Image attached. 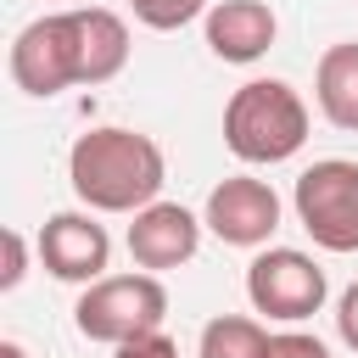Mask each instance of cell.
Returning <instances> with one entry per match:
<instances>
[{
	"instance_id": "6da1fadb",
	"label": "cell",
	"mask_w": 358,
	"mask_h": 358,
	"mask_svg": "<svg viewBox=\"0 0 358 358\" xmlns=\"http://www.w3.org/2000/svg\"><path fill=\"white\" fill-rule=\"evenodd\" d=\"M168 157L151 134L140 129H84L67 151V185L90 213H140L162 196Z\"/></svg>"
},
{
	"instance_id": "7a4b0ae2",
	"label": "cell",
	"mask_w": 358,
	"mask_h": 358,
	"mask_svg": "<svg viewBox=\"0 0 358 358\" xmlns=\"http://www.w3.org/2000/svg\"><path fill=\"white\" fill-rule=\"evenodd\" d=\"M224 145L252 168L291 162L308 145V101L285 78H246L224 101Z\"/></svg>"
},
{
	"instance_id": "3957f363",
	"label": "cell",
	"mask_w": 358,
	"mask_h": 358,
	"mask_svg": "<svg viewBox=\"0 0 358 358\" xmlns=\"http://www.w3.org/2000/svg\"><path fill=\"white\" fill-rule=\"evenodd\" d=\"M162 319H168V291H162V274H151V268H140V274H101L73 302L78 336L101 341V347H123L129 336L162 330Z\"/></svg>"
},
{
	"instance_id": "277c9868",
	"label": "cell",
	"mask_w": 358,
	"mask_h": 358,
	"mask_svg": "<svg viewBox=\"0 0 358 358\" xmlns=\"http://www.w3.org/2000/svg\"><path fill=\"white\" fill-rule=\"evenodd\" d=\"M291 207H296V224L313 235V246L358 252V162L319 157L313 168L296 173Z\"/></svg>"
},
{
	"instance_id": "5b68a950",
	"label": "cell",
	"mask_w": 358,
	"mask_h": 358,
	"mask_svg": "<svg viewBox=\"0 0 358 358\" xmlns=\"http://www.w3.org/2000/svg\"><path fill=\"white\" fill-rule=\"evenodd\" d=\"M324 296H330L324 268L308 252H296V246H263L246 263V302L263 319L302 324V319H313L324 308Z\"/></svg>"
},
{
	"instance_id": "8992f818",
	"label": "cell",
	"mask_w": 358,
	"mask_h": 358,
	"mask_svg": "<svg viewBox=\"0 0 358 358\" xmlns=\"http://www.w3.org/2000/svg\"><path fill=\"white\" fill-rule=\"evenodd\" d=\"M11 84L34 101H50L62 90L78 84V28H73V11H45L34 17L17 39H11Z\"/></svg>"
},
{
	"instance_id": "52a82bcc",
	"label": "cell",
	"mask_w": 358,
	"mask_h": 358,
	"mask_svg": "<svg viewBox=\"0 0 358 358\" xmlns=\"http://www.w3.org/2000/svg\"><path fill=\"white\" fill-rule=\"evenodd\" d=\"M34 246H39L45 274H56L67 285H95L112 263V235H106V224H95L90 207L84 213H50L39 224Z\"/></svg>"
},
{
	"instance_id": "ba28073f",
	"label": "cell",
	"mask_w": 358,
	"mask_h": 358,
	"mask_svg": "<svg viewBox=\"0 0 358 358\" xmlns=\"http://www.w3.org/2000/svg\"><path fill=\"white\" fill-rule=\"evenodd\" d=\"M201 218L224 246H268V235L280 229V196L252 173H229L213 185Z\"/></svg>"
},
{
	"instance_id": "9c48e42d",
	"label": "cell",
	"mask_w": 358,
	"mask_h": 358,
	"mask_svg": "<svg viewBox=\"0 0 358 358\" xmlns=\"http://www.w3.org/2000/svg\"><path fill=\"white\" fill-rule=\"evenodd\" d=\"M201 229H207V218H196L190 207H179V201H151V207L134 213V224H129L123 241H129L134 268L168 274V268H185V263L201 252Z\"/></svg>"
},
{
	"instance_id": "30bf717a",
	"label": "cell",
	"mask_w": 358,
	"mask_h": 358,
	"mask_svg": "<svg viewBox=\"0 0 358 358\" xmlns=\"http://www.w3.org/2000/svg\"><path fill=\"white\" fill-rule=\"evenodd\" d=\"M280 39V17L263 6V0H218L207 6V50L218 62H263Z\"/></svg>"
},
{
	"instance_id": "8fae6325",
	"label": "cell",
	"mask_w": 358,
	"mask_h": 358,
	"mask_svg": "<svg viewBox=\"0 0 358 358\" xmlns=\"http://www.w3.org/2000/svg\"><path fill=\"white\" fill-rule=\"evenodd\" d=\"M78 28V84H106L129 67V22L106 6H73Z\"/></svg>"
},
{
	"instance_id": "7c38bea8",
	"label": "cell",
	"mask_w": 358,
	"mask_h": 358,
	"mask_svg": "<svg viewBox=\"0 0 358 358\" xmlns=\"http://www.w3.org/2000/svg\"><path fill=\"white\" fill-rule=\"evenodd\" d=\"M313 101L324 112V123L358 134V39H341L319 56L313 67Z\"/></svg>"
},
{
	"instance_id": "4fadbf2b",
	"label": "cell",
	"mask_w": 358,
	"mask_h": 358,
	"mask_svg": "<svg viewBox=\"0 0 358 358\" xmlns=\"http://www.w3.org/2000/svg\"><path fill=\"white\" fill-rule=\"evenodd\" d=\"M268 324L252 319V313H218L201 324V341H196V358H268Z\"/></svg>"
},
{
	"instance_id": "5bb4252c",
	"label": "cell",
	"mask_w": 358,
	"mask_h": 358,
	"mask_svg": "<svg viewBox=\"0 0 358 358\" xmlns=\"http://www.w3.org/2000/svg\"><path fill=\"white\" fill-rule=\"evenodd\" d=\"M129 6H134V22H145L157 34H173L207 11V0H129Z\"/></svg>"
},
{
	"instance_id": "9a60e30c",
	"label": "cell",
	"mask_w": 358,
	"mask_h": 358,
	"mask_svg": "<svg viewBox=\"0 0 358 358\" xmlns=\"http://www.w3.org/2000/svg\"><path fill=\"white\" fill-rule=\"evenodd\" d=\"M28 274V235L22 229H6V268H0V291H17Z\"/></svg>"
},
{
	"instance_id": "2e32d148",
	"label": "cell",
	"mask_w": 358,
	"mask_h": 358,
	"mask_svg": "<svg viewBox=\"0 0 358 358\" xmlns=\"http://www.w3.org/2000/svg\"><path fill=\"white\" fill-rule=\"evenodd\" d=\"M112 358H179V347L162 330H145V336H129L123 347H112Z\"/></svg>"
},
{
	"instance_id": "e0dca14e",
	"label": "cell",
	"mask_w": 358,
	"mask_h": 358,
	"mask_svg": "<svg viewBox=\"0 0 358 358\" xmlns=\"http://www.w3.org/2000/svg\"><path fill=\"white\" fill-rule=\"evenodd\" d=\"M268 358H330L319 336H302V330H280L268 341Z\"/></svg>"
},
{
	"instance_id": "ac0fdd59",
	"label": "cell",
	"mask_w": 358,
	"mask_h": 358,
	"mask_svg": "<svg viewBox=\"0 0 358 358\" xmlns=\"http://www.w3.org/2000/svg\"><path fill=\"white\" fill-rule=\"evenodd\" d=\"M336 336H341V347L347 352H358V280L341 291V302H336Z\"/></svg>"
},
{
	"instance_id": "d6986e66",
	"label": "cell",
	"mask_w": 358,
	"mask_h": 358,
	"mask_svg": "<svg viewBox=\"0 0 358 358\" xmlns=\"http://www.w3.org/2000/svg\"><path fill=\"white\" fill-rule=\"evenodd\" d=\"M0 358H28V352H22V341H0Z\"/></svg>"
}]
</instances>
